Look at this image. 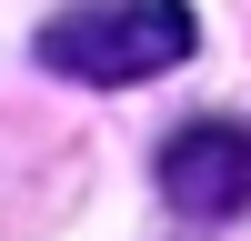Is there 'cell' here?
I'll use <instances>...</instances> for the list:
<instances>
[{
  "label": "cell",
  "instance_id": "obj_1",
  "mask_svg": "<svg viewBox=\"0 0 251 241\" xmlns=\"http://www.w3.org/2000/svg\"><path fill=\"white\" fill-rule=\"evenodd\" d=\"M201 50L191 0H71V10L40 20L30 60L60 80H91V91H131V80H161Z\"/></svg>",
  "mask_w": 251,
  "mask_h": 241
},
{
  "label": "cell",
  "instance_id": "obj_2",
  "mask_svg": "<svg viewBox=\"0 0 251 241\" xmlns=\"http://www.w3.org/2000/svg\"><path fill=\"white\" fill-rule=\"evenodd\" d=\"M151 171L181 221H241L251 211V120H191L161 141Z\"/></svg>",
  "mask_w": 251,
  "mask_h": 241
}]
</instances>
